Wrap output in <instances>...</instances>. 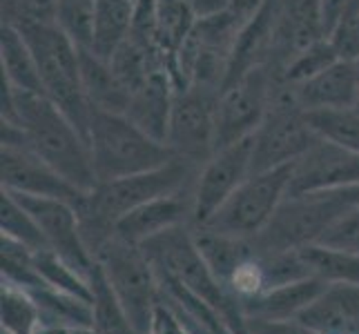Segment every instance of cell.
Here are the masks:
<instances>
[{
    "label": "cell",
    "mask_w": 359,
    "mask_h": 334,
    "mask_svg": "<svg viewBox=\"0 0 359 334\" xmlns=\"http://www.w3.org/2000/svg\"><path fill=\"white\" fill-rule=\"evenodd\" d=\"M0 120L18 125L25 132L29 150L76 190L85 194L96 190L98 179L88 139L47 96L14 90L3 78Z\"/></svg>",
    "instance_id": "obj_1"
},
{
    "label": "cell",
    "mask_w": 359,
    "mask_h": 334,
    "mask_svg": "<svg viewBox=\"0 0 359 334\" xmlns=\"http://www.w3.org/2000/svg\"><path fill=\"white\" fill-rule=\"evenodd\" d=\"M199 169L201 167L175 156L154 169L98 183L96 190L85 196L83 205L79 207L85 243H88L92 256L98 245L112 237L114 225L123 216L158 196L190 188L196 183Z\"/></svg>",
    "instance_id": "obj_2"
},
{
    "label": "cell",
    "mask_w": 359,
    "mask_h": 334,
    "mask_svg": "<svg viewBox=\"0 0 359 334\" xmlns=\"http://www.w3.org/2000/svg\"><path fill=\"white\" fill-rule=\"evenodd\" d=\"M90 154L98 183L154 169L175 158L165 143H158L126 114L92 109L88 130Z\"/></svg>",
    "instance_id": "obj_3"
},
{
    "label": "cell",
    "mask_w": 359,
    "mask_h": 334,
    "mask_svg": "<svg viewBox=\"0 0 359 334\" xmlns=\"http://www.w3.org/2000/svg\"><path fill=\"white\" fill-rule=\"evenodd\" d=\"M39 65L43 94L81 130L88 139L92 107L83 92L81 54L58 25H20L16 27Z\"/></svg>",
    "instance_id": "obj_4"
},
{
    "label": "cell",
    "mask_w": 359,
    "mask_h": 334,
    "mask_svg": "<svg viewBox=\"0 0 359 334\" xmlns=\"http://www.w3.org/2000/svg\"><path fill=\"white\" fill-rule=\"evenodd\" d=\"M94 261L101 265L132 326L141 334H150L161 301V283L143 247L112 234L94 250Z\"/></svg>",
    "instance_id": "obj_5"
},
{
    "label": "cell",
    "mask_w": 359,
    "mask_h": 334,
    "mask_svg": "<svg viewBox=\"0 0 359 334\" xmlns=\"http://www.w3.org/2000/svg\"><path fill=\"white\" fill-rule=\"evenodd\" d=\"M141 247L156 272L179 281L190 292L201 296L217 312L224 314L228 326L243 316L239 303L228 294V290L221 286L210 265L205 263L199 245L194 241L192 225H177L172 230H165L158 237L145 241Z\"/></svg>",
    "instance_id": "obj_6"
},
{
    "label": "cell",
    "mask_w": 359,
    "mask_h": 334,
    "mask_svg": "<svg viewBox=\"0 0 359 334\" xmlns=\"http://www.w3.org/2000/svg\"><path fill=\"white\" fill-rule=\"evenodd\" d=\"M252 139V174L297 163L319 141L308 125L306 111L297 103L294 90L277 74L270 109Z\"/></svg>",
    "instance_id": "obj_7"
},
{
    "label": "cell",
    "mask_w": 359,
    "mask_h": 334,
    "mask_svg": "<svg viewBox=\"0 0 359 334\" xmlns=\"http://www.w3.org/2000/svg\"><path fill=\"white\" fill-rule=\"evenodd\" d=\"M351 205L337 192L288 194L266 230L255 237L259 252H299L321 239Z\"/></svg>",
    "instance_id": "obj_8"
},
{
    "label": "cell",
    "mask_w": 359,
    "mask_h": 334,
    "mask_svg": "<svg viewBox=\"0 0 359 334\" xmlns=\"http://www.w3.org/2000/svg\"><path fill=\"white\" fill-rule=\"evenodd\" d=\"M292 165L250 174L203 228L237 239L259 237L290 194Z\"/></svg>",
    "instance_id": "obj_9"
},
{
    "label": "cell",
    "mask_w": 359,
    "mask_h": 334,
    "mask_svg": "<svg viewBox=\"0 0 359 334\" xmlns=\"http://www.w3.org/2000/svg\"><path fill=\"white\" fill-rule=\"evenodd\" d=\"M272 88H275V71L270 65H262L230 83L219 94L215 152L250 139L259 130L270 109Z\"/></svg>",
    "instance_id": "obj_10"
},
{
    "label": "cell",
    "mask_w": 359,
    "mask_h": 334,
    "mask_svg": "<svg viewBox=\"0 0 359 334\" xmlns=\"http://www.w3.org/2000/svg\"><path fill=\"white\" fill-rule=\"evenodd\" d=\"M217 101L219 94L185 88L177 92L175 107H172L168 147L175 156L196 167H201L215 154Z\"/></svg>",
    "instance_id": "obj_11"
},
{
    "label": "cell",
    "mask_w": 359,
    "mask_h": 334,
    "mask_svg": "<svg viewBox=\"0 0 359 334\" xmlns=\"http://www.w3.org/2000/svg\"><path fill=\"white\" fill-rule=\"evenodd\" d=\"M252 136L221 147L201 165L194 183L192 225H205L239 190V185L252 174Z\"/></svg>",
    "instance_id": "obj_12"
},
{
    "label": "cell",
    "mask_w": 359,
    "mask_h": 334,
    "mask_svg": "<svg viewBox=\"0 0 359 334\" xmlns=\"http://www.w3.org/2000/svg\"><path fill=\"white\" fill-rule=\"evenodd\" d=\"M14 196L29 209L36 223H39L49 250L56 252L74 270H79L83 277L90 279L96 261L88 243H85L79 207L60 199H39V196L22 194Z\"/></svg>",
    "instance_id": "obj_13"
},
{
    "label": "cell",
    "mask_w": 359,
    "mask_h": 334,
    "mask_svg": "<svg viewBox=\"0 0 359 334\" xmlns=\"http://www.w3.org/2000/svg\"><path fill=\"white\" fill-rule=\"evenodd\" d=\"M0 183L3 190L39 199H60L81 207L85 192L76 190L27 145H0Z\"/></svg>",
    "instance_id": "obj_14"
},
{
    "label": "cell",
    "mask_w": 359,
    "mask_h": 334,
    "mask_svg": "<svg viewBox=\"0 0 359 334\" xmlns=\"http://www.w3.org/2000/svg\"><path fill=\"white\" fill-rule=\"evenodd\" d=\"M359 183V154L344 147L317 141L292 165L290 194L339 192Z\"/></svg>",
    "instance_id": "obj_15"
},
{
    "label": "cell",
    "mask_w": 359,
    "mask_h": 334,
    "mask_svg": "<svg viewBox=\"0 0 359 334\" xmlns=\"http://www.w3.org/2000/svg\"><path fill=\"white\" fill-rule=\"evenodd\" d=\"M192 209H194V185L158 196L123 216L116 225L114 234L134 245H143L158 237L161 232L172 230L177 225H192Z\"/></svg>",
    "instance_id": "obj_16"
},
{
    "label": "cell",
    "mask_w": 359,
    "mask_h": 334,
    "mask_svg": "<svg viewBox=\"0 0 359 334\" xmlns=\"http://www.w3.org/2000/svg\"><path fill=\"white\" fill-rule=\"evenodd\" d=\"M177 83L172 78L168 67L154 69L147 81L130 94V105L126 109V116L139 125L145 134H150L158 143L168 145L170 118L172 107L177 98Z\"/></svg>",
    "instance_id": "obj_17"
},
{
    "label": "cell",
    "mask_w": 359,
    "mask_h": 334,
    "mask_svg": "<svg viewBox=\"0 0 359 334\" xmlns=\"http://www.w3.org/2000/svg\"><path fill=\"white\" fill-rule=\"evenodd\" d=\"M277 16H279V0H266L264 7L250 20L243 22V27L237 34V41L232 45L226 88L230 83L245 76L248 71L270 63L272 47H275Z\"/></svg>",
    "instance_id": "obj_18"
},
{
    "label": "cell",
    "mask_w": 359,
    "mask_h": 334,
    "mask_svg": "<svg viewBox=\"0 0 359 334\" xmlns=\"http://www.w3.org/2000/svg\"><path fill=\"white\" fill-rule=\"evenodd\" d=\"M292 88V85H290ZM294 98L304 111L317 109H357L359 85L355 60L339 58L335 65H330L311 81L294 85Z\"/></svg>",
    "instance_id": "obj_19"
},
{
    "label": "cell",
    "mask_w": 359,
    "mask_h": 334,
    "mask_svg": "<svg viewBox=\"0 0 359 334\" xmlns=\"http://www.w3.org/2000/svg\"><path fill=\"white\" fill-rule=\"evenodd\" d=\"M328 288L317 277H306L299 281L283 283V286L270 288L262 296L239 303L243 319H268V321H286L299 319L311 307L317 296Z\"/></svg>",
    "instance_id": "obj_20"
},
{
    "label": "cell",
    "mask_w": 359,
    "mask_h": 334,
    "mask_svg": "<svg viewBox=\"0 0 359 334\" xmlns=\"http://www.w3.org/2000/svg\"><path fill=\"white\" fill-rule=\"evenodd\" d=\"M299 321L319 334H359V286H328Z\"/></svg>",
    "instance_id": "obj_21"
},
{
    "label": "cell",
    "mask_w": 359,
    "mask_h": 334,
    "mask_svg": "<svg viewBox=\"0 0 359 334\" xmlns=\"http://www.w3.org/2000/svg\"><path fill=\"white\" fill-rule=\"evenodd\" d=\"M81 54V81L92 109L126 114L130 105V90L116 76L112 63L96 56L92 49H79Z\"/></svg>",
    "instance_id": "obj_22"
},
{
    "label": "cell",
    "mask_w": 359,
    "mask_h": 334,
    "mask_svg": "<svg viewBox=\"0 0 359 334\" xmlns=\"http://www.w3.org/2000/svg\"><path fill=\"white\" fill-rule=\"evenodd\" d=\"M0 67H3V78L14 90L43 94V81L32 47L25 36L7 22L0 27Z\"/></svg>",
    "instance_id": "obj_23"
},
{
    "label": "cell",
    "mask_w": 359,
    "mask_h": 334,
    "mask_svg": "<svg viewBox=\"0 0 359 334\" xmlns=\"http://www.w3.org/2000/svg\"><path fill=\"white\" fill-rule=\"evenodd\" d=\"M136 0H96L94 45L92 52L109 60L116 49L128 41L132 29Z\"/></svg>",
    "instance_id": "obj_24"
},
{
    "label": "cell",
    "mask_w": 359,
    "mask_h": 334,
    "mask_svg": "<svg viewBox=\"0 0 359 334\" xmlns=\"http://www.w3.org/2000/svg\"><path fill=\"white\" fill-rule=\"evenodd\" d=\"M304 263L313 277L328 286H359V254L335 250V247L313 243L299 250Z\"/></svg>",
    "instance_id": "obj_25"
},
{
    "label": "cell",
    "mask_w": 359,
    "mask_h": 334,
    "mask_svg": "<svg viewBox=\"0 0 359 334\" xmlns=\"http://www.w3.org/2000/svg\"><path fill=\"white\" fill-rule=\"evenodd\" d=\"M27 292L39 305L43 326H94V307L90 301H83L79 296L49 286Z\"/></svg>",
    "instance_id": "obj_26"
},
{
    "label": "cell",
    "mask_w": 359,
    "mask_h": 334,
    "mask_svg": "<svg viewBox=\"0 0 359 334\" xmlns=\"http://www.w3.org/2000/svg\"><path fill=\"white\" fill-rule=\"evenodd\" d=\"M0 323L7 334H36L43 326L34 296L9 281L0 288Z\"/></svg>",
    "instance_id": "obj_27"
},
{
    "label": "cell",
    "mask_w": 359,
    "mask_h": 334,
    "mask_svg": "<svg viewBox=\"0 0 359 334\" xmlns=\"http://www.w3.org/2000/svg\"><path fill=\"white\" fill-rule=\"evenodd\" d=\"M308 125L321 141L335 143L359 154V109H317L306 111Z\"/></svg>",
    "instance_id": "obj_28"
},
{
    "label": "cell",
    "mask_w": 359,
    "mask_h": 334,
    "mask_svg": "<svg viewBox=\"0 0 359 334\" xmlns=\"http://www.w3.org/2000/svg\"><path fill=\"white\" fill-rule=\"evenodd\" d=\"M0 230H3V237L27 245L34 252L47 247V241L32 212L7 190L0 192Z\"/></svg>",
    "instance_id": "obj_29"
},
{
    "label": "cell",
    "mask_w": 359,
    "mask_h": 334,
    "mask_svg": "<svg viewBox=\"0 0 359 334\" xmlns=\"http://www.w3.org/2000/svg\"><path fill=\"white\" fill-rule=\"evenodd\" d=\"M0 274H3V281L14 283L22 290L47 286L36 267V252L9 237L0 239Z\"/></svg>",
    "instance_id": "obj_30"
},
{
    "label": "cell",
    "mask_w": 359,
    "mask_h": 334,
    "mask_svg": "<svg viewBox=\"0 0 359 334\" xmlns=\"http://www.w3.org/2000/svg\"><path fill=\"white\" fill-rule=\"evenodd\" d=\"M36 267H39L43 281L49 288L60 290L79 296L83 301L92 303V286L90 279L83 277L79 270H74L67 261H63L56 252H52L49 247L36 252Z\"/></svg>",
    "instance_id": "obj_31"
},
{
    "label": "cell",
    "mask_w": 359,
    "mask_h": 334,
    "mask_svg": "<svg viewBox=\"0 0 359 334\" xmlns=\"http://www.w3.org/2000/svg\"><path fill=\"white\" fill-rule=\"evenodd\" d=\"M339 58L341 56L337 52V47L332 45V41L321 39V41L313 43L311 47H306L304 52L297 54L281 71H275V69L272 71H275L283 83H288L294 88V85H302L306 81H311L313 76L328 69L330 65H335Z\"/></svg>",
    "instance_id": "obj_32"
},
{
    "label": "cell",
    "mask_w": 359,
    "mask_h": 334,
    "mask_svg": "<svg viewBox=\"0 0 359 334\" xmlns=\"http://www.w3.org/2000/svg\"><path fill=\"white\" fill-rule=\"evenodd\" d=\"M96 0H60L56 25L79 49H92Z\"/></svg>",
    "instance_id": "obj_33"
},
{
    "label": "cell",
    "mask_w": 359,
    "mask_h": 334,
    "mask_svg": "<svg viewBox=\"0 0 359 334\" xmlns=\"http://www.w3.org/2000/svg\"><path fill=\"white\" fill-rule=\"evenodd\" d=\"M60 0H11L3 5V22L20 25H56Z\"/></svg>",
    "instance_id": "obj_34"
},
{
    "label": "cell",
    "mask_w": 359,
    "mask_h": 334,
    "mask_svg": "<svg viewBox=\"0 0 359 334\" xmlns=\"http://www.w3.org/2000/svg\"><path fill=\"white\" fill-rule=\"evenodd\" d=\"M321 245L359 254V207H351L321 234Z\"/></svg>",
    "instance_id": "obj_35"
},
{
    "label": "cell",
    "mask_w": 359,
    "mask_h": 334,
    "mask_svg": "<svg viewBox=\"0 0 359 334\" xmlns=\"http://www.w3.org/2000/svg\"><path fill=\"white\" fill-rule=\"evenodd\" d=\"M328 39L337 47L341 58L355 60L359 56V0H353L346 7V11L341 14L339 22L330 32Z\"/></svg>",
    "instance_id": "obj_36"
},
{
    "label": "cell",
    "mask_w": 359,
    "mask_h": 334,
    "mask_svg": "<svg viewBox=\"0 0 359 334\" xmlns=\"http://www.w3.org/2000/svg\"><path fill=\"white\" fill-rule=\"evenodd\" d=\"M250 334H319L313 328L302 323L299 319L286 321H268V319H245Z\"/></svg>",
    "instance_id": "obj_37"
},
{
    "label": "cell",
    "mask_w": 359,
    "mask_h": 334,
    "mask_svg": "<svg viewBox=\"0 0 359 334\" xmlns=\"http://www.w3.org/2000/svg\"><path fill=\"white\" fill-rule=\"evenodd\" d=\"M351 3L353 0H321V18H324V27L328 36L335 29V25L339 22L341 14Z\"/></svg>",
    "instance_id": "obj_38"
},
{
    "label": "cell",
    "mask_w": 359,
    "mask_h": 334,
    "mask_svg": "<svg viewBox=\"0 0 359 334\" xmlns=\"http://www.w3.org/2000/svg\"><path fill=\"white\" fill-rule=\"evenodd\" d=\"M264 3H266V0H228V9L232 11L234 16H239L245 22L264 7Z\"/></svg>",
    "instance_id": "obj_39"
},
{
    "label": "cell",
    "mask_w": 359,
    "mask_h": 334,
    "mask_svg": "<svg viewBox=\"0 0 359 334\" xmlns=\"http://www.w3.org/2000/svg\"><path fill=\"white\" fill-rule=\"evenodd\" d=\"M36 334H101L94 326H43Z\"/></svg>",
    "instance_id": "obj_40"
},
{
    "label": "cell",
    "mask_w": 359,
    "mask_h": 334,
    "mask_svg": "<svg viewBox=\"0 0 359 334\" xmlns=\"http://www.w3.org/2000/svg\"><path fill=\"white\" fill-rule=\"evenodd\" d=\"M341 199L348 203L351 207H359V183L353 185V188H346V190H339L337 192Z\"/></svg>",
    "instance_id": "obj_41"
},
{
    "label": "cell",
    "mask_w": 359,
    "mask_h": 334,
    "mask_svg": "<svg viewBox=\"0 0 359 334\" xmlns=\"http://www.w3.org/2000/svg\"><path fill=\"white\" fill-rule=\"evenodd\" d=\"M230 330H232V334H250V330H248V326H245V319H243V316L234 321V323L230 326Z\"/></svg>",
    "instance_id": "obj_42"
},
{
    "label": "cell",
    "mask_w": 359,
    "mask_h": 334,
    "mask_svg": "<svg viewBox=\"0 0 359 334\" xmlns=\"http://www.w3.org/2000/svg\"><path fill=\"white\" fill-rule=\"evenodd\" d=\"M355 69H357V85H359V56L355 58ZM357 109H359V98H357Z\"/></svg>",
    "instance_id": "obj_43"
},
{
    "label": "cell",
    "mask_w": 359,
    "mask_h": 334,
    "mask_svg": "<svg viewBox=\"0 0 359 334\" xmlns=\"http://www.w3.org/2000/svg\"><path fill=\"white\" fill-rule=\"evenodd\" d=\"M3 334H7V332H3Z\"/></svg>",
    "instance_id": "obj_44"
}]
</instances>
